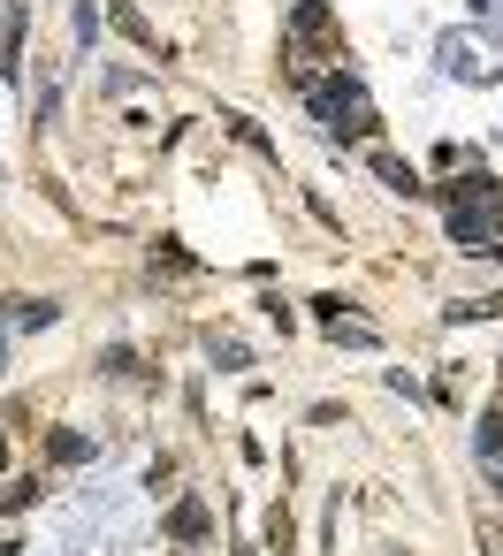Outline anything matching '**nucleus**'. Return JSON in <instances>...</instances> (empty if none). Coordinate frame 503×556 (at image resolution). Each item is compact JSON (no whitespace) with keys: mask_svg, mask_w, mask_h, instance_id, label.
Returning <instances> with one entry per match:
<instances>
[{"mask_svg":"<svg viewBox=\"0 0 503 556\" xmlns=\"http://www.w3.org/2000/svg\"><path fill=\"white\" fill-rule=\"evenodd\" d=\"M305 100H313V115H320V130H336V138H366L381 115H374V100H366V85L359 77H320V85H305Z\"/></svg>","mask_w":503,"mask_h":556,"instance_id":"nucleus-1","label":"nucleus"},{"mask_svg":"<svg viewBox=\"0 0 503 556\" xmlns=\"http://www.w3.org/2000/svg\"><path fill=\"white\" fill-rule=\"evenodd\" d=\"M495 229H503V184H495V176H473V184L450 199V237H457L465 252H488Z\"/></svg>","mask_w":503,"mask_h":556,"instance_id":"nucleus-2","label":"nucleus"},{"mask_svg":"<svg viewBox=\"0 0 503 556\" xmlns=\"http://www.w3.org/2000/svg\"><path fill=\"white\" fill-rule=\"evenodd\" d=\"M374 176H381L397 199H419V168H412V161H397V153H374Z\"/></svg>","mask_w":503,"mask_h":556,"instance_id":"nucleus-3","label":"nucleus"},{"mask_svg":"<svg viewBox=\"0 0 503 556\" xmlns=\"http://www.w3.org/2000/svg\"><path fill=\"white\" fill-rule=\"evenodd\" d=\"M473 457H480V465H503V412H488V419L473 427Z\"/></svg>","mask_w":503,"mask_h":556,"instance_id":"nucleus-4","label":"nucleus"},{"mask_svg":"<svg viewBox=\"0 0 503 556\" xmlns=\"http://www.w3.org/2000/svg\"><path fill=\"white\" fill-rule=\"evenodd\" d=\"M47 457H54V465H85V457H92V442L62 427V434H47Z\"/></svg>","mask_w":503,"mask_h":556,"instance_id":"nucleus-5","label":"nucleus"},{"mask_svg":"<svg viewBox=\"0 0 503 556\" xmlns=\"http://www.w3.org/2000/svg\"><path fill=\"white\" fill-rule=\"evenodd\" d=\"M168 533H176V541H199V533H206V503H176V510H168Z\"/></svg>","mask_w":503,"mask_h":556,"instance_id":"nucleus-6","label":"nucleus"},{"mask_svg":"<svg viewBox=\"0 0 503 556\" xmlns=\"http://www.w3.org/2000/svg\"><path fill=\"white\" fill-rule=\"evenodd\" d=\"M442 70H450V77H480V62H473L465 39H442Z\"/></svg>","mask_w":503,"mask_h":556,"instance_id":"nucleus-7","label":"nucleus"},{"mask_svg":"<svg viewBox=\"0 0 503 556\" xmlns=\"http://www.w3.org/2000/svg\"><path fill=\"white\" fill-rule=\"evenodd\" d=\"M115 31H130L138 47H153V24H146V16L130 9V0H115Z\"/></svg>","mask_w":503,"mask_h":556,"instance_id":"nucleus-8","label":"nucleus"},{"mask_svg":"<svg viewBox=\"0 0 503 556\" xmlns=\"http://www.w3.org/2000/svg\"><path fill=\"white\" fill-rule=\"evenodd\" d=\"M54 313H62V305H47V298H39V305H32V298H16V320H24V328H47Z\"/></svg>","mask_w":503,"mask_h":556,"instance_id":"nucleus-9","label":"nucleus"},{"mask_svg":"<svg viewBox=\"0 0 503 556\" xmlns=\"http://www.w3.org/2000/svg\"><path fill=\"white\" fill-rule=\"evenodd\" d=\"M328 336H336V343H374V328H366V320H343V313H336V328H328Z\"/></svg>","mask_w":503,"mask_h":556,"instance_id":"nucleus-10","label":"nucleus"}]
</instances>
